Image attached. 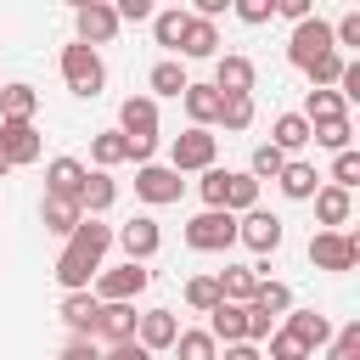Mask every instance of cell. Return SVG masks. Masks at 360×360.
Here are the masks:
<instances>
[{
  "mask_svg": "<svg viewBox=\"0 0 360 360\" xmlns=\"http://www.w3.org/2000/svg\"><path fill=\"white\" fill-rule=\"evenodd\" d=\"M107 248H112V225L79 219L73 236H68V248H62V259H56V281H62L68 292H84L90 276L101 270V253H107Z\"/></svg>",
  "mask_w": 360,
  "mask_h": 360,
  "instance_id": "obj_1",
  "label": "cell"
},
{
  "mask_svg": "<svg viewBox=\"0 0 360 360\" xmlns=\"http://www.w3.org/2000/svg\"><path fill=\"white\" fill-rule=\"evenodd\" d=\"M338 45H332V22H321V17H304L298 28H292V39H287V56H292V68H315L321 56H332Z\"/></svg>",
  "mask_w": 360,
  "mask_h": 360,
  "instance_id": "obj_2",
  "label": "cell"
},
{
  "mask_svg": "<svg viewBox=\"0 0 360 360\" xmlns=\"http://www.w3.org/2000/svg\"><path fill=\"white\" fill-rule=\"evenodd\" d=\"M186 242H191L197 253H225V248L236 242V214H225V208H202V214L186 225Z\"/></svg>",
  "mask_w": 360,
  "mask_h": 360,
  "instance_id": "obj_3",
  "label": "cell"
},
{
  "mask_svg": "<svg viewBox=\"0 0 360 360\" xmlns=\"http://www.w3.org/2000/svg\"><path fill=\"white\" fill-rule=\"evenodd\" d=\"M62 79H68L73 96H96V90L107 84V68H101V56H96L90 45H68V51H62Z\"/></svg>",
  "mask_w": 360,
  "mask_h": 360,
  "instance_id": "obj_4",
  "label": "cell"
},
{
  "mask_svg": "<svg viewBox=\"0 0 360 360\" xmlns=\"http://www.w3.org/2000/svg\"><path fill=\"white\" fill-rule=\"evenodd\" d=\"M309 259H315L321 270H354V264H360V236L315 231V236H309Z\"/></svg>",
  "mask_w": 360,
  "mask_h": 360,
  "instance_id": "obj_5",
  "label": "cell"
},
{
  "mask_svg": "<svg viewBox=\"0 0 360 360\" xmlns=\"http://www.w3.org/2000/svg\"><path fill=\"white\" fill-rule=\"evenodd\" d=\"M146 281H152V270L146 264H118V270H107V276H96V304H129L135 292H146Z\"/></svg>",
  "mask_w": 360,
  "mask_h": 360,
  "instance_id": "obj_6",
  "label": "cell"
},
{
  "mask_svg": "<svg viewBox=\"0 0 360 360\" xmlns=\"http://www.w3.org/2000/svg\"><path fill=\"white\" fill-rule=\"evenodd\" d=\"M169 169H174V174H186V169H214V135H208V129H186V135H174V146H169Z\"/></svg>",
  "mask_w": 360,
  "mask_h": 360,
  "instance_id": "obj_7",
  "label": "cell"
},
{
  "mask_svg": "<svg viewBox=\"0 0 360 360\" xmlns=\"http://www.w3.org/2000/svg\"><path fill=\"white\" fill-rule=\"evenodd\" d=\"M236 242H248L253 253H276V248H281V219L264 214V208H248V214L236 219Z\"/></svg>",
  "mask_w": 360,
  "mask_h": 360,
  "instance_id": "obj_8",
  "label": "cell"
},
{
  "mask_svg": "<svg viewBox=\"0 0 360 360\" xmlns=\"http://www.w3.org/2000/svg\"><path fill=\"white\" fill-rule=\"evenodd\" d=\"M73 22H79V45H107L112 34H118V11L112 6H101V0H90V6H79L73 11Z\"/></svg>",
  "mask_w": 360,
  "mask_h": 360,
  "instance_id": "obj_9",
  "label": "cell"
},
{
  "mask_svg": "<svg viewBox=\"0 0 360 360\" xmlns=\"http://www.w3.org/2000/svg\"><path fill=\"white\" fill-rule=\"evenodd\" d=\"M135 191L146 197V202H180V191H186V180L174 174V169H163V163H141V174H135Z\"/></svg>",
  "mask_w": 360,
  "mask_h": 360,
  "instance_id": "obj_10",
  "label": "cell"
},
{
  "mask_svg": "<svg viewBox=\"0 0 360 360\" xmlns=\"http://www.w3.org/2000/svg\"><path fill=\"white\" fill-rule=\"evenodd\" d=\"M84 163L79 158H51V169H45V197H62V202H79V191H84Z\"/></svg>",
  "mask_w": 360,
  "mask_h": 360,
  "instance_id": "obj_11",
  "label": "cell"
},
{
  "mask_svg": "<svg viewBox=\"0 0 360 360\" xmlns=\"http://www.w3.org/2000/svg\"><path fill=\"white\" fill-rule=\"evenodd\" d=\"M118 242H124V253H129V264H146L152 253H158V242H163V231H158V219H146V214H135L124 231H118Z\"/></svg>",
  "mask_w": 360,
  "mask_h": 360,
  "instance_id": "obj_12",
  "label": "cell"
},
{
  "mask_svg": "<svg viewBox=\"0 0 360 360\" xmlns=\"http://www.w3.org/2000/svg\"><path fill=\"white\" fill-rule=\"evenodd\" d=\"M174 338H180V321H174V309H146L141 315V326H135V343L152 354V349H174Z\"/></svg>",
  "mask_w": 360,
  "mask_h": 360,
  "instance_id": "obj_13",
  "label": "cell"
},
{
  "mask_svg": "<svg viewBox=\"0 0 360 360\" xmlns=\"http://www.w3.org/2000/svg\"><path fill=\"white\" fill-rule=\"evenodd\" d=\"M208 338H214V343H219V338H225V343H248V304H225V298H219V304L208 309Z\"/></svg>",
  "mask_w": 360,
  "mask_h": 360,
  "instance_id": "obj_14",
  "label": "cell"
},
{
  "mask_svg": "<svg viewBox=\"0 0 360 360\" xmlns=\"http://www.w3.org/2000/svg\"><path fill=\"white\" fill-rule=\"evenodd\" d=\"M0 152H6L11 169L17 163H34L39 158V129L34 124H0Z\"/></svg>",
  "mask_w": 360,
  "mask_h": 360,
  "instance_id": "obj_15",
  "label": "cell"
},
{
  "mask_svg": "<svg viewBox=\"0 0 360 360\" xmlns=\"http://www.w3.org/2000/svg\"><path fill=\"white\" fill-rule=\"evenodd\" d=\"M214 90H219V96H253V62H248V56H219Z\"/></svg>",
  "mask_w": 360,
  "mask_h": 360,
  "instance_id": "obj_16",
  "label": "cell"
},
{
  "mask_svg": "<svg viewBox=\"0 0 360 360\" xmlns=\"http://www.w3.org/2000/svg\"><path fill=\"white\" fill-rule=\"evenodd\" d=\"M281 332H292V338H298V343H304L309 354H315L321 343H332V321H326V315H315V309H292Z\"/></svg>",
  "mask_w": 360,
  "mask_h": 360,
  "instance_id": "obj_17",
  "label": "cell"
},
{
  "mask_svg": "<svg viewBox=\"0 0 360 360\" xmlns=\"http://www.w3.org/2000/svg\"><path fill=\"white\" fill-rule=\"evenodd\" d=\"M135 326H141L135 304H101V315H96V332H101V338H112V343H129V338H135Z\"/></svg>",
  "mask_w": 360,
  "mask_h": 360,
  "instance_id": "obj_18",
  "label": "cell"
},
{
  "mask_svg": "<svg viewBox=\"0 0 360 360\" xmlns=\"http://www.w3.org/2000/svg\"><path fill=\"white\" fill-rule=\"evenodd\" d=\"M219 298L225 304H253V287H259V270H248V264H225L219 276Z\"/></svg>",
  "mask_w": 360,
  "mask_h": 360,
  "instance_id": "obj_19",
  "label": "cell"
},
{
  "mask_svg": "<svg viewBox=\"0 0 360 360\" xmlns=\"http://www.w3.org/2000/svg\"><path fill=\"white\" fill-rule=\"evenodd\" d=\"M96 315H101V304H96L90 292H68V298H62V321H68L84 343L96 338Z\"/></svg>",
  "mask_w": 360,
  "mask_h": 360,
  "instance_id": "obj_20",
  "label": "cell"
},
{
  "mask_svg": "<svg viewBox=\"0 0 360 360\" xmlns=\"http://www.w3.org/2000/svg\"><path fill=\"white\" fill-rule=\"evenodd\" d=\"M34 107H39L34 84H6V90H0V124H28Z\"/></svg>",
  "mask_w": 360,
  "mask_h": 360,
  "instance_id": "obj_21",
  "label": "cell"
},
{
  "mask_svg": "<svg viewBox=\"0 0 360 360\" xmlns=\"http://www.w3.org/2000/svg\"><path fill=\"white\" fill-rule=\"evenodd\" d=\"M186 112H191V129H208L214 118H219V90L214 84H186Z\"/></svg>",
  "mask_w": 360,
  "mask_h": 360,
  "instance_id": "obj_22",
  "label": "cell"
},
{
  "mask_svg": "<svg viewBox=\"0 0 360 360\" xmlns=\"http://www.w3.org/2000/svg\"><path fill=\"white\" fill-rule=\"evenodd\" d=\"M270 146L287 158V152H298V146H309V124L298 118V112H281L276 124H270Z\"/></svg>",
  "mask_w": 360,
  "mask_h": 360,
  "instance_id": "obj_23",
  "label": "cell"
},
{
  "mask_svg": "<svg viewBox=\"0 0 360 360\" xmlns=\"http://www.w3.org/2000/svg\"><path fill=\"white\" fill-rule=\"evenodd\" d=\"M112 197H118V186L96 169V174H84V191H79V208H84V219H96V214H107L112 208Z\"/></svg>",
  "mask_w": 360,
  "mask_h": 360,
  "instance_id": "obj_24",
  "label": "cell"
},
{
  "mask_svg": "<svg viewBox=\"0 0 360 360\" xmlns=\"http://www.w3.org/2000/svg\"><path fill=\"white\" fill-rule=\"evenodd\" d=\"M349 191H338V186H321L315 191V219L326 225V231H338V225H349Z\"/></svg>",
  "mask_w": 360,
  "mask_h": 360,
  "instance_id": "obj_25",
  "label": "cell"
},
{
  "mask_svg": "<svg viewBox=\"0 0 360 360\" xmlns=\"http://www.w3.org/2000/svg\"><path fill=\"white\" fill-rule=\"evenodd\" d=\"M276 180H281V191H287L292 202H304V197H315V191H321V174H315V163H287Z\"/></svg>",
  "mask_w": 360,
  "mask_h": 360,
  "instance_id": "obj_26",
  "label": "cell"
},
{
  "mask_svg": "<svg viewBox=\"0 0 360 360\" xmlns=\"http://www.w3.org/2000/svg\"><path fill=\"white\" fill-rule=\"evenodd\" d=\"M214 45H219L214 22H202V17H186V34H180V56H214Z\"/></svg>",
  "mask_w": 360,
  "mask_h": 360,
  "instance_id": "obj_27",
  "label": "cell"
},
{
  "mask_svg": "<svg viewBox=\"0 0 360 360\" xmlns=\"http://www.w3.org/2000/svg\"><path fill=\"white\" fill-rule=\"evenodd\" d=\"M298 118L304 124H326V118H349V112H343V96L338 90H309V101H304Z\"/></svg>",
  "mask_w": 360,
  "mask_h": 360,
  "instance_id": "obj_28",
  "label": "cell"
},
{
  "mask_svg": "<svg viewBox=\"0 0 360 360\" xmlns=\"http://www.w3.org/2000/svg\"><path fill=\"white\" fill-rule=\"evenodd\" d=\"M259 208V180L253 174H231L225 180V214H248Z\"/></svg>",
  "mask_w": 360,
  "mask_h": 360,
  "instance_id": "obj_29",
  "label": "cell"
},
{
  "mask_svg": "<svg viewBox=\"0 0 360 360\" xmlns=\"http://www.w3.org/2000/svg\"><path fill=\"white\" fill-rule=\"evenodd\" d=\"M253 309L276 321V315H287V309H292V292H287L281 281H259V287H253Z\"/></svg>",
  "mask_w": 360,
  "mask_h": 360,
  "instance_id": "obj_30",
  "label": "cell"
},
{
  "mask_svg": "<svg viewBox=\"0 0 360 360\" xmlns=\"http://www.w3.org/2000/svg\"><path fill=\"white\" fill-rule=\"evenodd\" d=\"M349 118H326V124H309V141L315 146H326V152H349Z\"/></svg>",
  "mask_w": 360,
  "mask_h": 360,
  "instance_id": "obj_31",
  "label": "cell"
},
{
  "mask_svg": "<svg viewBox=\"0 0 360 360\" xmlns=\"http://www.w3.org/2000/svg\"><path fill=\"white\" fill-rule=\"evenodd\" d=\"M39 214H45V225H51V231H62V236H73V225L84 219V208H79V202H62V197H45V208H39Z\"/></svg>",
  "mask_w": 360,
  "mask_h": 360,
  "instance_id": "obj_32",
  "label": "cell"
},
{
  "mask_svg": "<svg viewBox=\"0 0 360 360\" xmlns=\"http://www.w3.org/2000/svg\"><path fill=\"white\" fill-rule=\"evenodd\" d=\"M186 17H191V11H180V6H174V11H158V17H152V34H158V45H169V51H180V34H186Z\"/></svg>",
  "mask_w": 360,
  "mask_h": 360,
  "instance_id": "obj_33",
  "label": "cell"
},
{
  "mask_svg": "<svg viewBox=\"0 0 360 360\" xmlns=\"http://www.w3.org/2000/svg\"><path fill=\"white\" fill-rule=\"evenodd\" d=\"M214 124L248 129V124H253V96H219V118H214Z\"/></svg>",
  "mask_w": 360,
  "mask_h": 360,
  "instance_id": "obj_34",
  "label": "cell"
},
{
  "mask_svg": "<svg viewBox=\"0 0 360 360\" xmlns=\"http://www.w3.org/2000/svg\"><path fill=\"white\" fill-rule=\"evenodd\" d=\"M90 152H96V163H101V174H107L112 163H124V158H129V141H124L118 129H107V135H96V141H90Z\"/></svg>",
  "mask_w": 360,
  "mask_h": 360,
  "instance_id": "obj_35",
  "label": "cell"
},
{
  "mask_svg": "<svg viewBox=\"0 0 360 360\" xmlns=\"http://www.w3.org/2000/svg\"><path fill=\"white\" fill-rule=\"evenodd\" d=\"M186 84H191V79H186L180 62H158V68H152V90H158V96H186Z\"/></svg>",
  "mask_w": 360,
  "mask_h": 360,
  "instance_id": "obj_36",
  "label": "cell"
},
{
  "mask_svg": "<svg viewBox=\"0 0 360 360\" xmlns=\"http://www.w3.org/2000/svg\"><path fill=\"white\" fill-rule=\"evenodd\" d=\"M174 354H180V360H219V349H214L208 332H180V338H174Z\"/></svg>",
  "mask_w": 360,
  "mask_h": 360,
  "instance_id": "obj_37",
  "label": "cell"
},
{
  "mask_svg": "<svg viewBox=\"0 0 360 360\" xmlns=\"http://www.w3.org/2000/svg\"><path fill=\"white\" fill-rule=\"evenodd\" d=\"M186 304L208 315V309L219 304V281H214V276H191V281H186Z\"/></svg>",
  "mask_w": 360,
  "mask_h": 360,
  "instance_id": "obj_38",
  "label": "cell"
},
{
  "mask_svg": "<svg viewBox=\"0 0 360 360\" xmlns=\"http://www.w3.org/2000/svg\"><path fill=\"white\" fill-rule=\"evenodd\" d=\"M281 169H287V158H281L270 141H264V146H253V180H276Z\"/></svg>",
  "mask_w": 360,
  "mask_h": 360,
  "instance_id": "obj_39",
  "label": "cell"
},
{
  "mask_svg": "<svg viewBox=\"0 0 360 360\" xmlns=\"http://www.w3.org/2000/svg\"><path fill=\"white\" fill-rule=\"evenodd\" d=\"M332 186H338V191L360 186V152H338V163H332Z\"/></svg>",
  "mask_w": 360,
  "mask_h": 360,
  "instance_id": "obj_40",
  "label": "cell"
},
{
  "mask_svg": "<svg viewBox=\"0 0 360 360\" xmlns=\"http://www.w3.org/2000/svg\"><path fill=\"white\" fill-rule=\"evenodd\" d=\"M264 360H309V349L292 338V332H270V354Z\"/></svg>",
  "mask_w": 360,
  "mask_h": 360,
  "instance_id": "obj_41",
  "label": "cell"
},
{
  "mask_svg": "<svg viewBox=\"0 0 360 360\" xmlns=\"http://www.w3.org/2000/svg\"><path fill=\"white\" fill-rule=\"evenodd\" d=\"M326 360H360V321H349L338 338H332V354Z\"/></svg>",
  "mask_w": 360,
  "mask_h": 360,
  "instance_id": "obj_42",
  "label": "cell"
},
{
  "mask_svg": "<svg viewBox=\"0 0 360 360\" xmlns=\"http://www.w3.org/2000/svg\"><path fill=\"white\" fill-rule=\"evenodd\" d=\"M225 180H231V169H202V202L208 208H225Z\"/></svg>",
  "mask_w": 360,
  "mask_h": 360,
  "instance_id": "obj_43",
  "label": "cell"
},
{
  "mask_svg": "<svg viewBox=\"0 0 360 360\" xmlns=\"http://www.w3.org/2000/svg\"><path fill=\"white\" fill-rule=\"evenodd\" d=\"M338 73H343V56L332 51V56H321L315 68H309V79H315V90H332L338 84Z\"/></svg>",
  "mask_w": 360,
  "mask_h": 360,
  "instance_id": "obj_44",
  "label": "cell"
},
{
  "mask_svg": "<svg viewBox=\"0 0 360 360\" xmlns=\"http://www.w3.org/2000/svg\"><path fill=\"white\" fill-rule=\"evenodd\" d=\"M236 17L242 22H270L276 17V0H236Z\"/></svg>",
  "mask_w": 360,
  "mask_h": 360,
  "instance_id": "obj_45",
  "label": "cell"
},
{
  "mask_svg": "<svg viewBox=\"0 0 360 360\" xmlns=\"http://www.w3.org/2000/svg\"><path fill=\"white\" fill-rule=\"evenodd\" d=\"M112 11H118V22H146L152 17V0H118Z\"/></svg>",
  "mask_w": 360,
  "mask_h": 360,
  "instance_id": "obj_46",
  "label": "cell"
},
{
  "mask_svg": "<svg viewBox=\"0 0 360 360\" xmlns=\"http://www.w3.org/2000/svg\"><path fill=\"white\" fill-rule=\"evenodd\" d=\"M101 360H152V354H146V349L129 338V343H112V354H101Z\"/></svg>",
  "mask_w": 360,
  "mask_h": 360,
  "instance_id": "obj_47",
  "label": "cell"
},
{
  "mask_svg": "<svg viewBox=\"0 0 360 360\" xmlns=\"http://www.w3.org/2000/svg\"><path fill=\"white\" fill-rule=\"evenodd\" d=\"M56 360H101V354H96V343H84V338H79V343H68Z\"/></svg>",
  "mask_w": 360,
  "mask_h": 360,
  "instance_id": "obj_48",
  "label": "cell"
},
{
  "mask_svg": "<svg viewBox=\"0 0 360 360\" xmlns=\"http://www.w3.org/2000/svg\"><path fill=\"white\" fill-rule=\"evenodd\" d=\"M276 11L292 17V22H304V17H309V0H276Z\"/></svg>",
  "mask_w": 360,
  "mask_h": 360,
  "instance_id": "obj_49",
  "label": "cell"
},
{
  "mask_svg": "<svg viewBox=\"0 0 360 360\" xmlns=\"http://www.w3.org/2000/svg\"><path fill=\"white\" fill-rule=\"evenodd\" d=\"M219 360H264V354H259L253 343H225V354H219Z\"/></svg>",
  "mask_w": 360,
  "mask_h": 360,
  "instance_id": "obj_50",
  "label": "cell"
},
{
  "mask_svg": "<svg viewBox=\"0 0 360 360\" xmlns=\"http://www.w3.org/2000/svg\"><path fill=\"white\" fill-rule=\"evenodd\" d=\"M6 174H11V163H6V152H0V180H6Z\"/></svg>",
  "mask_w": 360,
  "mask_h": 360,
  "instance_id": "obj_51",
  "label": "cell"
}]
</instances>
